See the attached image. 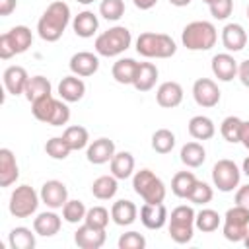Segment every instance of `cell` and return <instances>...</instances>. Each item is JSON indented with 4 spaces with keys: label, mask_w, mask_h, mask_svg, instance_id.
Here are the masks:
<instances>
[{
    "label": "cell",
    "mask_w": 249,
    "mask_h": 249,
    "mask_svg": "<svg viewBox=\"0 0 249 249\" xmlns=\"http://www.w3.org/2000/svg\"><path fill=\"white\" fill-rule=\"evenodd\" d=\"M239 142L249 150V121H243V124H241V136H239Z\"/></svg>",
    "instance_id": "cell-52"
},
{
    "label": "cell",
    "mask_w": 249,
    "mask_h": 249,
    "mask_svg": "<svg viewBox=\"0 0 249 249\" xmlns=\"http://www.w3.org/2000/svg\"><path fill=\"white\" fill-rule=\"evenodd\" d=\"M193 0H169V4L171 6H177V8H185V6H189Z\"/></svg>",
    "instance_id": "cell-54"
},
{
    "label": "cell",
    "mask_w": 249,
    "mask_h": 249,
    "mask_svg": "<svg viewBox=\"0 0 249 249\" xmlns=\"http://www.w3.org/2000/svg\"><path fill=\"white\" fill-rule=\"evenodd\" d=\"M132 189L144 202L158 204L165 200V185L152 169L136 171L132 175Z\"/></svg>",
    "instance_id": "cell-6"
},
{
    "label": "cell",
    "mask_w": 249,
    "mask_h": 249,
    "mask_svg": "<svg viewBox=\"0 0 249 249\" xmlns=\"http://www.w3.org/2000/svg\"><path fill=\"white\" fill-rule=\"evenodd\" d=\"M160 0H132V4L138 8V10H152Z\"/></svg>",
    "instance_id": "cell-53"
},
{
    "label": "cell",
    "mask_w": 249,
    "mask_h": 249,
    "mask_svg": "<svg viewBox=\"0 0 249 249\" xmlns=\"http://www.w3.org/2000/svg\"><path fill=\"white\" fill-rule=\"evenodd\" d=\"M2 82H4V88L10 95H21L25 91V86L29 82V74L23 66H8L2 74Z\"/></svg>",
    "instance_id": "cell-18"
},
{
    "label": "cell",
    "mask_w": 249,
    "mask_h": 249,
    "mask_svg": "<svg viewBox=\"0 0 249 249\" xmlns=\"http://www.w3.org/2000/svg\"><path fill=\"white\" fill-rule=\"evenodd\" d=\"M99 14L107 21H119L124 16V2L123 0H101Z\"/></svg>",
    "instance_id": "cell-42"
},
{
    "label": "cell",
    "mask_w": 249,
    "mask_h": 249,
    "mask_svg": "<svg viewBox=\"0 0 249 249\" xmlns=\"http://www.w3.org/2000/svg\"><path fill=\"white\" fill-rule=\"evenodd\" d=\"M212 196H214L212 187H210L208 183H204V181H198V179H196V183H195V187H193L191 195L187 196V200H191L193 204H200V206H204V204H208V202L212 200Z\"/></svg>",
    "instance_id": "cell-44"
},
{
    "label": "cell",
    "mask_w": 249,
    "mask_h": 249,
    "mask_svg": "<svg viewBox=\"0 0 249 249\" xmlns=\"http://www.w3.org/2000/svg\"><path fill=\"white\" fill-rule=\"evenodd\" d=\"M136 70H138V62L134 58H119L113 68H111V74L115 78L117 84H123V86H132L134 82V76H136Z\"/></svg>",
    "instance_id": "cell-29"
},
{
    "label": "cell",
    "mask_w": 249,
    "mask_h": 249,
    "mask_svg": "<svg viewBox=\"0 0 249 249\" xmlns=\"http://www.w3.org/2000/svg\"><path fill=\"white\" fill-rule=\"evenodd\" d=\"M51 89H53V88H51V82H49L45 76L37 74V76H31V78H29L23 95H25V99H27L29 103H33V101H37L39 97L51 95V93H53Z\"/></svg>",
    "instance_id": "cell-32"
},
{
    "label": "cell",
    "mask_w": 249,
    "mask_h": 249,
    "mask_svg": "<svg viewBox=\"0 0 249 249\" xmlns=\"http://www.w3.org/2000/svg\"><path fill=\"white\" fill-rule=\"evenodd\" d=\"M222 45L228 53H239L247 45V31L241 23H226L222 29Z\"/></svg>",
    "instance_id": "cell-16"
},
{
    "label": "cell",
    "mask_w": 249,
    "mask_h": 249,
    "mask_svg": "<svg viewBox=\"0 0 249 249\" xmlns=\"http://www.w3.org/2000/svg\"><path fill=\"white\" fill-rule=\"evenodd\" d=\"M45 152L47 156H51L53 160H66L72 152V148L68 146V142L64 140V136H53L47 140L45 144Z\"/></svg>",
    "instance_id": "cell-41"
},
{
    "label": "cell",
    "mask_w": 249,
    "mask_h": 249,
    "mask_svg": "<svg viewBox=\"0 0 249 249\" xmlns=\"http://www.w3.org/2000/svg\"><path fill=\"white\" fill-rule=\"evenodd\" d=\"M222 226V216L212 208H202L195 216V228L202 233H212Z\"/></svg>",
    "instance_id": "cell-33"
},
{
    "label": "cell",
    "mask_w": 249,
    "mask_h": 249,
    "mask_svg": "<svg viewBox=\"0 0 249 249\" xmlns=\"http://www.w3.org/2000/svg\"><path fill=\"white\" fill-rule=\"evenodd\" d=\"M62 220H64V218H60V216L51 208V210H45V212H41V214L35 216V220H33V230H35V233L41 235V237H53V235H56V233L60 231Z\"/></svg>",
    "instance_id": "cell-19"
},
{
    "label": "cell",
    "mask_w": 249,
    "mask_h": 249,
    "mask_svg": "<svg viewBox=\"0 0 249 249\" xmlns=\"http://www.w3.org/2000/svg\"><path fill=\"white\" fill-rule=\"evenodd\" d=\"M235 204L249 208V183L237 187V191H235Z\"/></svg>",
    "instance_id": "cell-49"
},
{
    "label": "cell",
    "mask_w": 249,
    "mask_h": 249,
    "mask_svg": "<svg viewBox=\"0 0 249 249\" xmlns=\"http://www.w3.org/2000/svg\"><path fill=\"white\" fill-rule=\"evenodd\" d=\"M86 212H88L86 204L82 200H78V198H72V200L68 198L66 204L62 206V218L68 224H80V222H84Z\"/></svg>",
    "instance_id": "cell-40"
},
{
    "label": "cell",
    "mask_w": 249,
    "mask_h": 249,
    "mask_svg": "<svg viewBox=\"0 0 249 249\" xmlns=\"http://www.w3.org/2000/svg\"><path fill=\"white\" fill-rule=\"evenodd\" d=\"M179 158H181V161H183L187 167L196 169V167H200V165L204 163V160H206V150H204V146H202L200 142H187V144H183V148H181V152H179Z\"/></svg>",
    "instance_id": "cell-31"
},
{
    "label": "cell",
    "mask_w": 249,
    "mask_h": 249,
    "mask_svg": "<svg viewBox=\"0 0 249 249\" xmlns=\"http://www.w3.org/2000/svg\"><path fill=\"white\" fill-rule=\"evenodd\" d=\"M117 245H119V249H144L146 247V237L138 231H126L119 237Z\"/></svg>",
    "instance_id": "cell-45"
},
{
    "label": "cell",
    "mask_w": 249,
    "mask_h": 249,
    "mask_svg": "<svg viewBox=\"0 0 249 249\" xmlns=\"http://www.w3.org/2000/svg\"><path fill=\"white\" fill-rule=\"evenodd\" d=\"M187 128H189V134L195 140H210L216 134V124L206 115H195L189 121V126Z\"/></svg>",
    "instance_id": "cell-26"
},
{
    "label": "cell",
    "mask_w": 249,
    "mask_h": 249,
    "mask_svg": "<svg viewBox=\"0 0 249 249\" xmlns=\"http://www.w3.org/2000/svg\"><path fill=\"white\" fill-rule=\"evenodd\" d=\"M241 173H245L247 177H249V156L243 160V163H241Z\"/></svg>",
    "instance_id": "cell-55"
},
{
    "label": "cell",
    "mask_w": 249,
    "mask_h": 249,
    "mask_svg": "<svg viewBox=\"0 0 249 249\" xmlns=\"http://www.w3.org/2000/svg\"><path fill=\"white\" fill-rule=\"evenodd\" d=\"M237 60L230 54V53H220V54H214L212 56V62H210V68H212V74L214 78H218L220 82H231L235 76H237Z\"/></svg>",
    "instance_id": "cell-17"
},
{
    "label": "cell",
    "mask_w": 249,
    "mask_h": 249,
    "mask_svg": "<svg viewBox=\"0 0 249 249\" xmlns=\"http://www.w3.org/2000/svg\"><path fill=\"white\" fill-rule=\"evenodd\" d=\"M218 41V29L212 21L196 19L183 27L181 43L189 51H210Z\"/></svg>",
    "instance_id": "cell-2"
},
{
    "label": "cell",
    "mask_w": 249,
    "mask_h": 249,
    "mask_svg": "<svg viewBox=\"0 0 249 249\" xmlns=\"http://www.w3.org/2000/svg\"><path fill=\"white\" fill-rule=\"evenodd\" d=\"M158 66L154 62H138V70L134 76V89L138 91H150L158 82Z\"/></svg>",
    "instance_id": "cell-24"
},
{
    "label": "cell",
    "mask_w": 249,
    "mask_h": 249,
    "mask_svg": "<svg viewBox=\"0 0 249 249\" xmlns=\"http://www.w3.org/2000/svg\"><path fill=\"white\" fill-rule=\"evenodd\" d=\"M56 101H58V99H54L53 93H51V95H45V97H39L37 101L31 103V113H33V117H35L37 121L49 124V121H51V117H53V111H54V107H56Z\"/></svg>",
    "instance_id": "cell-37"
},
{
    "label": "cell",
    "mask_w": 249,
    "mask_h": 249,
    "mask_svg": "<svg viewBox=\"0 0 249 249\" xmlns=\"http://www.w3.org/2000/svg\"><path fill=\"white\" fill-rule=\"evenodd\" d=\"M249 230V208L245 206H231L228 208V212L222 218V233L228 241L239 243L243 241L245 233Z\"/></svg>",
    "instance_id": "cell-8"
},
{
    "label": "cell",
    "mask_w": 249,
    "mask_h": 249,
    "mask_svg": "<svg viewBox=\"0 0 249 249\" xmlns=\"http://www.w3.org/2000/svg\"><path fill=\"white\" fill-rule=\"evenodd\" d=\"M195 183H196L195 173H191V171H177L173 175V179H171V193L175 196H179V198H187L191 195Z\"/></svg>",
    "instance_id": "cell-35"
},
{
    "label": "cell",
    "mask_w": 249,
    "mask_h": 249,
    "mask_svg": "<svg viewBox=\"0 0 249 249\" xmlns=\"http://www.w3.org/2000/svg\"><path fill=\"white\" fill-rule=\"evenodd\" d=\"M245 247H249V230H247V233H245V237H243V241H241Z\"/></svg>",
    "instance_id": "cell-56"
},
{
    "label": "cell",
    "mask_w": 249,
    "mask_h": 249,
    "mask_svg": "<svg viewBox=\"0 0 249 249\" xmlns=\"http://www.w3.org/2000/svg\"><path fill=\"white\" fill-rule=\"evenodd\" d=\"M111 167V175H115L117 179H128L134 173V156L130 152H115L113 160L109 161Z\"/></svg>",
    "instance_id": "cell-27"
},
{
    "label": "cell",
    "mask_w": 249,
    "mask_h": 249,
    "mask_svg": "<svg viewBox=\"0 0 249 249\" xmlns=\"http://www.w3.org/2000/svg\"><path fill=\"white\" fill-rule=\"evenodd\" d=\"M193 97L196 101L198 107H204V109H212L220 103V89H218V84L210 78H198L195 80L193 84Z\"/></svg>",
    "instance_id": "cell-10"
},
{
    "label": "cell",
    "mask_w": 249,
    "mask_h": 249,
    "mask_svg": "<svg viewBox=\"0 0 249 249\" xmlns=\"http://www.w3.org/2000/svg\"><path fill=\"white\" fill-rule=\"evenodd\" d=\"M136 53L144 58H171L177 53V43L165 33L144 31L136 39Z\"/></svg>",
    "instance_id": "cell-4"
},
{
    "label": "cell",
    "mask_w": 249,
    "mask_h": 249,
    "mask_svg": "<svg viewBox=\"0 0 249 249\" xmlns=\"http://www.w3.org/2000/svg\"><path fill=\"white\" fill-rule=\"evenodd\" d=\"M241 124H243V121H241L239 117H233V115L226 117V119L222 121V124H220V134H222V138H224L226 142H230V144L239 142Z\"/></svg>",
    "instance_id": "cell-39"
},
{
    "label": "cell",
    "mask_w": 249,
    "mask_h": 249,
    "mask_svg": "<svg viewBox=\"0 0 249 249\" xmlns=\"http://www.w3.org/2000/svg\"><path fill=\"white\" fill-rule=\"evenodd\" d=\"M19 167L16 161V156L10 148L0 150V187H10L18 181Z\"/></svg>",
    "instance_id": "cell-22"
},
{
    "label": "cell",
    "mask_w": 249,
    "mask_h": 249,
    "mask_svg": "<svg viewBox=\"0 0 249 249\" xmlns=\"http://www.w3.org/2000/svg\"><path fill=\"white\" fill-rule=\"evenodd\" d=\"M105 239H107V233L105 230L101 228H93L89 224H82L76 233H74V243L80 247V249H99L105 245Z\"/></svg>",
    "instance_id": "cell-13"
},
{
    "label": "cell",
    "mask_w": 249,
    "mask_h": 249,
    "mask_svg": "<svg viewBox=\"0 0 249 249\" xmlns=\"http://www.w3.org/2000/svg\"><path fill=\"white\" fill-rule=\"evenodd\" d=\"M195 216H196V212L193 210V206H187V204H181L171 210V214L167 218V231L175 243L185 245L193 239L195 230H196Z\"/></svg>",
    "instance_id": "cell-5"
},
{
    "label": "cell",
    "mask_w": 249,
    "mask_h": 249,
    "mask_svg": "<svg viewBox=\"0 0 249 249\" xmlns=\"http://www.w3.org/2000/svg\"><path fill=\"white\" fill-rule=\"evenodd\" d=\"M70 72L80 76V78H88V76H93L97 70H99V56L97 53H89V51H80V53H74L70 56Z\"/></svg>",
    "instance_id": "cell-12"
},
{
    "label": "cell",
    "mask_w": 249,
    "mask_h": 249,
    "mask_svg": "<svg viewBox=\"0 0 249 249\" xmlns=\"http://www.w3.org/2000/svg\"><path fill=\"white\" fill-rule=\"evenodd\" d=\"M109 220H111V212L105 206H91V208H88L86 218H84L86 224H89L93 228H101V230L107 228Z\"/></svg>",
    "instance_id": "cell-43"
},
{
    "label": "cell",
    "mask_w": 249,
    "mask_h": 249,
    "mask_svg": "<svg viewBox=\"0 0 249 249\" xmlns=\"http://www.w3.org/2000/svg\"><path fill=\"white\" fill-rule=\"evenodd\" d=\"M115 152L117 150H115V142L113 140H109V138H97V140H93V142L88 144L86 158L93 165H103V163H107V161L113 160Z\"/></svg>",
    "instance_id": "cell-14"
},
{
    "label": "cell",
    "mask_w": 249,
    "mask_h": 249,
    "mask_svg": "<svg viewBox=\"0 0 249 249\" xmlns=\"http://www.w3.org/2000/svg\"><path fill=\"white\" fill-rule=\"evenodd\" d=\"M68 121H70V107L66 105L64 99H58V101H56V107H54V111H53V117H51V121H49V124H51V126H62V124H66Z\"/></svg>",
    "instance_id": "cell-46"
},
{
    "label": "cell",
    "mask_w": 249,
    "mask_h": 249,
    "mask_svg": "<svg viewBox=\"0 0 249 249\" xmlns=\"http://www.w3.org/2000/svg\"><path fill=\"white\" fill-rule=\"evenodd\" d=\"M41 202L39 193L29 185H19L12 191L8 210L14 218H29L37 212V206Z\"/></svg>",
    "instance_id": "cell-7"
},
{
    "label": "cell",
    "mask_w": 249,
    "mask_h": 249,
    "mask_svg": "<svg viewBox=\"0 0 249 249\" xmlns=\"http://www.w3.org/2000/svg\"><path fill=\"white\" fill-rule=\"evenodd\" d=\"M175 148V134L169 128H158L152 134V150L158 154H169Z\"/></svg>",
    "instance_id": "cell-38"
},
{
    "label": "cell",
    "mask_w": 249,
    "mask_h": 249,
    "mask_svg": "<svg viewBox=\"0 0 249 249\" xmlns=\"http://www.w3.org/2000/svg\"><path fill=\"white\" fill-rule=\"evenodd\" d=\"M58 95L60 99H64L66 103H76L80 101L84 95H86V84L80 76L76 74H70V76H64L60 82H58Z\"/></svg>",
    "instance_id": "cell-20"
},
{
    "label": "cell",
    "mask_w": 249,
    "mask_h": 249,
    "mask_svg": "<svg viewBox=\"0 0 249 249\" xmlns=\"http://www.w3.org/2000/svg\"><path fill=\"white\" fill-rule=\"evenodd\" d=\"M138 216V208L132 200H126V198H121L117 202H113L111 206V220L117 224V226H130Z\"/></svg>",
    "instance_id": "cell-25"
},
{
    "label": "cell",
    "mask_w": 249,
    "mask_h": 249,
    "mask_svg": "<svg viewBox=\"0 0 249 249\" xmlns=\"http://www.w3.org/2000/svg\"><path fill=\"white\" fill-rule=\"evenodd\" d=\"M12 56H16V53H14V49H12V45H10L8 37H6V33H2V35H0V58H2V60H8V58H12Z\"/></svg>",
    "instance_id": "cell-48"
},
{
    "label": "cell",
    "mask_w": 249,
    "mask_h": 249,
    "mask_svg": "<svg viewBox=\"0 0 249 249\" xmlns=\"http://www.w3.org/2000/svg\"><path fill=\"white\" fill-rule=\"evenodd\" d=\"M35 230L31 231L25 226H18L8 233V243L12 249H33L35 247Z\"/></svg>",
    "instance_id": "cell-34"
},
{
    "label": "cell",
    "mask_w": 249,
    "mask_h": 249,
    "mask_svg": "<svg viewBox=\"0 0 249 249\" xmlns=\"http://www.w3.org/2000/svg\"><path fill=\"white\" fill-rule=\"evenodd\" d=\"M202 2H204V4H208V6H210V4H214V2H216V0H202Z\"/></svg>",
    "instance_id": "cell-58"
},
{
    "label": "cell",
    "mask_w": 249,
    "mask_h": 249,
    "mask_svg": "<svg viewBox=\"0 0 249 249\" xmlns=\"http://www.w3.org/2000/svg\"><path fill=\"white\" fill-rule=\"evenodd\" d=\"M76 2H80V4H84V6H88V4H91V2H95V0H76Z\"/></svg>",
    "instance_id": "cell-57"
},
{
    "label": "cell",
    "mask_w": 249,
    "mask_h": 249,
    "mask_svg": "<svg viewBox=\"0 0 249 249\" xmlns=\"http://www.w3.org/2000/svg\"><path fill=\"white\" fill-rule=\"evenodd\" d=\"M119 191V179L115 175H101L91 183V195L97 200H111Z\"/></svg>",
    "instance_id": "cell-30"
},
{
    "label": "cell",
    "mask_w": 249,
    "mask_h": 249,
    "mask_svg": "<svg viewBox=\"0 0 249 249\" xmlns=\"http://www.w3.org/2000/svg\"><path fill=\"white\" fill-rule=\"evenodd\" d=\"M70 6L62 0H54L47 6V10L43 12V16L37 21V33L43 41L47 43H54L62 37V33L66 31L68 23H70Z\"/></svg>",
    "instance_id": "cell-1"
},
{
    "label": "cell",
    "mask_w": 249,
    "mask_h": 249,
    "mask_svg": "<svg viewBox=\"0 0 249 249\" xmlns=\"http://www.w3.org/2000/svg\"><path fill=\"white\" fill-rule=\"evenodd\" d=\"M130 45H132L130 31L124 25H113V27H109L107 31H103L95 37L93 49L99 56L113 58V56L123 54Z\"/></svg>",
    "instance_id": "cell-3"
},
{
    "label": "cell",
    "mask_w": 249,
    "mask_h": 249,
    "mask_svg": "<svg viewBox=\"0 0 249 249\" xmlns=\"http://www.w3.org/2000/svg\"><path fill=\"white\" fill-rule=\"evenodd\" d=\"M41 202L47 206V208H53V210H58L66 204L68 200V189L62 181L58 179H51V181H45L43 187H41Z\"/></svg>",
    "instance_id": "cell-11"
},
{
    "label": "cell",
    "mask_w": 249,
    "mask_h": 249,
    "mask_svg": "<svg viewBox=\"0 0 249 249\" xmlns=\"http://www.w3.org/2000/svg\"><path fill=\"white\" fill-rule=\"evenodd\" d=\"M237 78H239V82L245 88H249V58L243 60V62H239V66H237Z\"/></svg>",
    "instance_id": "cell-50"
},
{
    "label": "cell",
    "mask_w": 249,
    "mask_h": 249,
    "mask_svg": "<svg viewBox=\"0 0 249 249\" xmlns=\"http://www.w3.org/2000/svg\"><path fill=\"white\" fill-rule=\"evenodd\" d=\"M6 37H8V41H10V45H12L16 54L25 53L31 47V43H33V33H31V29L27 25L12 27L10 31H6Z\"/></svg>",
    "instance_id": "cell-28"
},
{
    "label": "cell",
    "mask_w": 249,
    "mask_h": 249,
    "mask_svg": "<svg viewBox=\"0 0 249 249\" xmlns=\"http://www.w3.org/2000/svg\"><path fill=\"white\" fill-rule=\"evenodd\" d=\"M62 136H64V140L68 142V146L72 150H84L89 144V132H88V128H84L80 124L66 126L64 132H62Z\"/></svg>",
    "instance_id": "cell-36"
},
{
    "label": "cell",
    "mask_w": 249,
    "mask_h": 249,
    "mask_svg": "<svg viewBox=\"0 0 249 249\" xmlns=\"http://www.w3.org/2000/svg\"><path fill=\"white\" fill-rule=\"evenodd\" d=\"M247 19H249V6H247Z\"/></svg>",
    "instance_id": "cell-59"
},
{
    "label": "cell",
    "mask_w": 249,
    "mask_h": 249,
    "mask_svg": "<svg viewBox=\"0 0 249 249\" xmlns=\"http://www.w3.org/2000/svg\"><path fill=\"white\" fill-rule=\"evenodd\" d=\"M18 6V0H0V16L8 18Z\"/></svg>",
    "instance_id": "cell-51"
},
{
    "label": "cell",
    "mask_w": 249,
    "mask_h": 249,
    "mask_svg": "<svg viewBox=\"0 0 249 249\" xmlns=\"http://www.w3.org/2000/svg\"><path fill=\"white\" fill-rule=\"evenodd\" d=\"M208 8H210V14L214 19H228L233 10V0H216Z\"/></svg>",
    "instance_id": "cell-47"
},
{
    "label": "cell",
    "mask_w": 249,
    "mask_h": 249,
    "mask_svg": "<svg viewBox=\"0 0 249 249\" xmlns=\"http://www.w3.org/2000/svg\"><path fill=\"white\" fill-rule=\"evenodd\" d=\"M167 218H169V214H167V208L163 202H158V204L144 202L140 208V222L148 230H161L167 224Z\"/></svg>",
    "instance_id": "cell-15"
},
{
    "label": "cell",
    "mask_w": 249,
    "mask_h": 249,
    "mask_svg": "<svg viewBox=\"0 0 249 249\" xmlns=\"http://www.w3.org/2000/svg\"><path fill=\"white\" fill-rule=\"evenodd\" d=\"M72 29H74V33H76L78 37L89 39V37H93V35L97 33V29H99V19H97V16H95L93 12L84 10V12H80L78 16H74V19H72Z\"/></svg>",
    "instance_id": "cell-23"
},
{
    "label": "cell",
    "mask_w": 249,
    "mask_h": 249,
    "mask_svg": "<svg viewBox=\"0 0 249 249\" xmlns=\"http://www.w3.org/2000/svg\"><path fill=\"white\" fill-rule=\"evenodd\" d=\"M241 181V169L231 160H218L212 167V183L222 193H231L239 187Z\"/></svg>",
    "instance_id": "cell-9"
},
{
    "label": "cell",
    "mask_w": 249,
    "mask_h": 249,
    "mask_svg": "<svg viewBox=\"0 0 249 249\" xmlns=\"http://www.w3.org/2000/svg\"><path fill=\"white\" fill-rule=\"evenodd\" d=\"M156 101L163 109H175L183 101V88L179 82H163L156 91Z\"/></svg>",
    "instance_id": "cell-21"
}]
</instances>
